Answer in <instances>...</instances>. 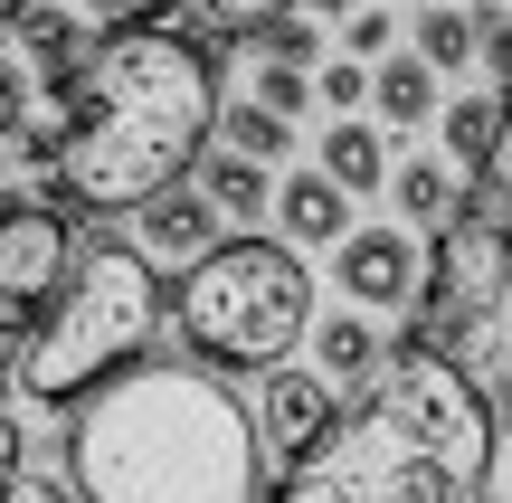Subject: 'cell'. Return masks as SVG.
<instances>
[{
    "instance_id": "cell-1",
    "label": "cell",
    "mask_w": 512,
    "mask_h": 503,
    "mask_svg": "<svg viewBox=\"0 0 512 503\" xmlns=\"http://www.w3.org/2000/svg\"><path fill=\"white\" fill-rule=\"evenodd\" d=\"M494 466V390L456 352L399 333L361 380V409L332 418L266 503H484Z\"/></svg>"
},
{
    "instance_id": "cell-2",
    "label": "cell",
    "mask_w": 512,
    "mask_h": 503,
    "mask_svg": "<svg viewBox=\"0 0 512 503\" xmlns=\"http://www.w3.org/2000/svg\"><path fill=\"white\" fill-rule=\"evenodd\" d=\"M76 503H266V428L219 361H133L67 409Z\"/></svg>"
},
{
    "instance_id": "cell-3",
    "label": "cell",
    "mask_w": 512,
    "mask_h": 503,
    "mask_svg": "<svg viewBox=\"0 0 512 503\" xmlns=\"http://www.w3.org/2000/svg\"><path fill=\"white\" fill-rule=\"evenodd\" d=\"M219 124V67L190 29L171 19H114L95 38V76L67 114V162H57V200L86 219H133L152 190L190 181Z\"/></svg>"
},
{
    "instance_id": "cell-4",
    "label": "cell",
    "mask_w": 512,
    "mask_h": 503,
    "mask_svg": "<svg viewBox=\"0 0 512 503\" xmlns=\"http://www.w3.org/2000/svg\"><path fill=\"white\" fill-rule=\"evenodd\" d=\"M162 323H171V276L152 266V247L143 238H95V247H76L67 285L29 323V352H19L10 380H19L29 409H76L114 371H133L162 342Z\"/></svg>"
},
{
    "instance_id": "cell-5",
    "label": "cell",
    "mask_w": 512,
    "mask_h": 503,
    "mask_svg": "<svg viewBox=\"0 0 512 503\" xmlns=\"http://www.w3.org/2000/svg\"><path fill=\"white\" fill-rule=\"evenodd\" d=\"M171 323L200 361L219 371H275L294 342L313 333V266L294 238H209L200 257H181L171 285Z\"/></svg>"
},
{
    "instance_id": "cell-6",
    "label": "cell",
    "mask_w": 512,
    "mask_h": 503,
    "mask_svg": "<svg viewBox=\"0 0 512 503\" xmlns=\"http://www.w3.org/2000/svg\"><path fill=\"white\" fill-rule=\"evenodd\" d=\"M67 266H76V228H67V209H57V190L48 200H0V285H10L19 304L48 314Z\"/></svg>"
},
{
    "instance_id": "cell-7",
    "label": "cell",
    "mask_w": 512,
    "mask_h": 503,
    "mask_svg": "<svg viewBox=\"0 0 512 503\" xmlns=\"http://www.w3.org/2000/svg\"><path fill=\"white\" fill-rule=\"evenodd\" d=\"M418 247H408V228H351L342 247H332V285H342L361 314H408L418 304Z\"/></svg>"
},
{
    "instance_id": "cell-8",
    "label": "cell",
    "mask_w": 512,
    "mask_h": 503,
    "mask_svg": "<svg viewBox=\"0 0 512 503\" xmlns=\"http://www.w3.org/2000/svg\"><path fill=\"white\" fill-rule=\"evenodd\" d=\"M342 418V399H332V371L313 361V371H294V361H275V371H256V428H266V456H304L313 437Z\"/></svg>"
},
{
    "instance_id": "cell-9",
    "label": "cell",
    "mask_w": 512,
    "mask_h": 503,
    "mask_svg": "<svg viewBox=\"0 0 512 503\" xmlns=\"http://www.w3.org/2000/svg\"><path fill=\"white\" fill-rule=\"evenodd\" d=\"M133 228H143L152 257H200V247L219 238V200L190 190V181H171V190H152V200L133 209Z\"/></svg>"
},
{
    "instance_id": "cell-10",
    "label": "cell",
    "mask_w": 512,
    "mask_h": 503,
    "mask_svg": "<svg viewBox=\"0 0 512 503\" xmlns=\"http://www.w3.org/2000/svg\"><path fill=\"white\" fill-rule=\"evenodd\" d=\"M275 219H285L294 247H342V238H351V190L313 162V171H294V181L275 190Z\"/></svg>"
},
{
    "instance_id": "cell-11",
    "label": "cell",
    "mask_w": 512,
    "mask_h": 503,
    "mask_svg": "<svg viewBox=\"0 0 512 503\" xmlns=\"http://www.w3.org/2000/svg\"><path fill=\"white\" fill-rule=\"evenodd\" d=\"M389 124H370V105L361 114H332L323 124V171L351 190V200H370V190H389V143H380Z\"/></svg>"
},
{
    "instance_id": "cell-12",
    "label": "cell",
    "mask_w": 512,
    "mask_h": 503,
    "mask_svg": "<svg viewBox=\"0 0 512 503\" xmlns=\"http://www.w3.org/2000/svg\"><path fill=\"white\" fill-rule=\"evenodd\" d=\"M370 105H380V124H389V133H418V124H437V114H446V95H437V67H427L418 48H408V57H380V67H370Z\"/></svg>"
},
{
    "instance_id": "cell-13",
    "label": "cell",
    "mask_w": 512,
    "mask_h": 503,
    "mask_svg": "<svg viewBox=\"0 0 512 503\" xmlns=\"http://www.w3.org/2000/svg\"><path fill=\"white\" fill-rule=\"evenodd\" d=\"M408 48H418L427 67H437V76L475 67V57H484V29H475V0H427V10H418V29H408Z\"/></svg>"
},
{
    "instance_id": "cell-14",
    "label": "cell",
    "mask_w": 512,
    "mask_h": 503,
    "mask_svg": "<svg viewBox=\"0 0 512 503\" xmlns=\"http://www.w3.org/2000/svg\"><path fill=\"white\" fill-rule=\"evenodd\" d=\"M389 200H399V219H408V228H446V219H456V200H465V181H456V162L418 152V162L389 171Z\"/></svg>"
},
{
    "instance_id": "cell-15",
    "label": "cell",
    "mask_w": 512,
    "mask_h": 503,
    "mask_svg": "<svg viewBox=\"0 0 512 503\" xmlns=\"http://www.w3.org/2000/svg\"><path fill=\"white\" fill-rule=\"evenodd\" d=\"M200 190L209 200H219V219H238V228H256L275 209V181H266V162H256V152H209V171H200Z\"/></svg>"
},
{
    "instance_id": "cell-16",
    "label": "cell",
    "mask_w": 512,
    "mask_h": 503,
    "mask_svg": "<svg viewBox=\"0 0 512 503\" xmlns=\"http://www.w3.org/2000/svg\"><path fill=\"white\" fill-rule=\"evenodd\" d=\"M313 361H323L332 380H370V371H380V361H389V342L370 333V314H361V304H351V314L313 323Z\"/></svg>"
},
{
    "instance_id": "cell-17",
    "label": "cell",
    "mask_w": 512,
    "mask_h": 503,
    "mask_svg": "<svg viewBox=\"0 0 512 503\" xmlns=\"http://www.w3.org/2000/svg\"><path fill=\"white\" fill-rule=\"evenodd\" d=\"M503 105H512V95L494 86V95H456V105L437 114V124H446V162H456V171H475L484 152H494V133H503Z\"/></svg>"
},
{
    "instance_id": "cell-18",
    "label": "cell",
    "mask_w": 512,
    "mask_h": 503,
    "mask_svg": "<svg viewBox=\"0 0 512 503\" xmlns=\"http://www.w3.org/2000/svg\"><path fill=\"white\" fill-rule=\"evenodd\" d=\"M162 10H190L200 29H219V38H256L266 19H285L294 0H152V19H162Z\"/></svg>"
},
{
    "instance_id": "cell-19",
    "label": "cell",
    "mask_w": 512,
    "mask_h": 503,
    "mask_svg": "<svg viewBox=\"0 0 512 503\" xmlns=\"http://www.w3.org/2000/svg\"><path fill=\"white\" fill-rule=\"evenodd\" d=\"M228 143L256 152V162H285V152H294V124L266 105V95H247V105H228Z\"/></svg>"
},
{
    "instance_id": "cell-20",
    "label": "cell",
    "mask_w": 512,
    "mask_h": 503,
    "mask_svg": "<svg viewBox=\"0 0 512 503\" xmlns=\"http://www.w3.org/2000/svg\"><path fill=\"white\" fill-rule=\"evenodd\" d=\"M247 95H266L275 114H304V105H323V95H313V67H304V57H275V48L256 57V86H247Z\"/></svg>"
},
{
    "instance_id": "cell-21",
    "label": "cell",
    "mask_w": 512,
    "mask_h": 503,
    "mask_svg": "<svg viewBox=\"0 0 512 503\" xmlns=\"http://www.w3.org/2000/svg\"><path fill=\"white\" fill-rule=\"evenodd\" d=\"M465 200H484V209L512 228V105H503V133H494V152L475 162V190H465Z\"/></svg>"
},
{
    "instance_id": "cell-22",
    "label": "cell",
    "mask_w": 512,
    "mask_h": 503,
    "mask_svg": "<svg viewBox=\"0 0 512 503\" xmlns=\"http://www.w3.org/2000/svg\"><path fill=\"white\" fill-rule=\"evenodd\" d=\"M313 95H323L332 114H361V105H370V57H351V48H342L332 67H313Z\"/></svg>"
},
{
    "instance_id": "cell-23",
    "label": "cell",
    "mask_w": 512,
    "mask_h": 503,
    "mask_svg": "<svg viewBox=\"0 0 512 503\" xmlns=\"http://www.w3.org/2000/svg\"><path fill=\"white\" fill-rule=\"evenodd\" d=\"M342 48H351V57H370V67L399 48V19H389V0H361V10L342 19Z\"/></svg>"
},
{
    "instance_id": "cell-24",
    "label": "cell",
    "mask_w": 512,
    "mask_h": 503,
    "mask_svg": "<svg viewBox=\"0 0 512 503\" xmlns=\"http://www.w3.org/2000/svg\"><path fill=\"white\" fill-rule=\"evenodd\" d=\"M10 152L38 171V181H57V162H67V124H19V133H10Z\"/></svg>"
},
{
    "instance_id": "cell-25",
    "label": "cell",
    "mask_w": 512,
    "mask_h": 503,
    "mask_svg": "<svg viewBox=\"0 0 512 503\" xmlns=\"http://www.w3.org/2000/svg\"><path fill=\"white\" fill-rule=\"evenodd\" d=\"M19 475H29V418H19L10 399H0V503L19 494Z\"/></svg>"
},
{
    "instance_id": "cell-26",
    "label": "cell",
    "mask_w": 512,
    "mask_h": 503,
    "mask_svg": "<svg viewBox=\"0 0 512 503\" xmlns=\"http://www.w3.org/2000/svg\"><path fill=\"white\" fill-rule=\"evenodd\" d=\"M76 19L57 10V0H10V38H29V48H48V38H67Z\"/></svg>"
},
{
    "instance_id": "cell-27",
    "label": "cell",
    "mask_w": 512,
    "mask_h": 503,
    "mask_svg": "<svg viewBox=\"0 0 512 503\" xmlns=\"http://www.w3.org/2000/svg\"><path fill=\"white\" fill-rule=\"evenodd\" d=\"M29 105H38V76H29V67H10V57H0V143H10V133L29 124Z\"/></svg>"
},
{
    "instance_id": "cell-28",
    "label": "cell",
    "mask_w": 512,
    "mask_h": 503,
    "mask_svg": "<svg viewBox=\"0 0 512 503\" xmlns=\"http://www.w3.org/2000/svg\"><path fill=\"white\" fill-rule=\"evenodd\" d=\"M29 323H38V304H19L10 285H0V380H10L19 352H29Z\"/></svg>"
},
{
    "instance_id": "cell-29",
    "label": "cell",
    "mask_w": 512,
    "mask_h": 503,
    "mask_svg": "<svg viewBox=\"0 0 512 503\" xmlns=\"http://www.w3.org/2000/svg\"><path fill=\"white\" fill-rule=\"evenodd\" d=\"M76 10H86V19H105V29H114V19H152V0H76Z\"/></svg>"
},
{
    "instance_id": "cell-30",
    "label": "cell",
    "mask_w": 512,
    "mask_h": 503,
    "mask_svg": "<svg viewBox=\"0 0 512 503\" xmlns=\"http://www.w3.org/2000/svg\"><path fill=\"white\" fill-rule=\"evenodd\" d=\"M304 10H323V19H351V10H361V0H304Z\"/></svg>"
},
{
    "instance_id": "cell-31",
    "label": "cell",
    "mask_w": 512,
    "mask_h": 503,
    "mask_svg": "<svg viewBox=\"0 0 512 503\" xmlns=\"http://www.w3.org/2000/svg\"><path fill=\"white\" fill-rule=\"evenodd\" d=\"M0 48H10V0H0Z\"/></svg>"
},
{
    "instance_id": "cell-32",
    "label": "cell",
    "mask_w": 512,
    "mask_h": 503,
    "mask_svg": "<svg viewBox=\"0 0 512 503\" xmlns=\"http://www.w3.org/2000/svg\"><path fill=\"white\" fill-rule=\"evenodd\" d=\"M0 200H10V171H0Z\"/></svg>"
}]
</instances>
